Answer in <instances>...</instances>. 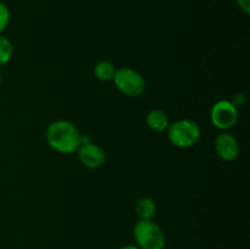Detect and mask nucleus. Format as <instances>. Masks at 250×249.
Returning <instances> with one entry per match:
<instances>
[{
	"mask_svg": "<svg viewBox=\"0 0 250 249\" xmlns=\"http://www.w3.org/2000/svg\"><path fill=\"white\" fill-rule=\"evenodd\" d=\"M46 142L49 146L61 154L77 151L81 144V133L77 127L66 120L51 122L46 128Z\"/></svg>",
	"mask_w": 250,
	"mask_h": 249,
	"instance_id": "1",
	"label": "nucleus"
},
{
	"mask_svg": "<svg viewBox=\"0 0 250 249\" xmlns=\"http://www.w3.org/2000/svg\"><path fill=\"white\" fill-rule=\"evenodd\" d=\"M133 236L139 249H164L165 234L151 220H139L133 227Z\"/></svg>",
	"mask_w": 250,
	"mask_h": 249,
	"instance_id": "2",
	"label": "nucleus"
},
{
	"mask_svg": "<svg viewBox=\"0 0 250 249\" xmlns=\"http://www.w3.org/2000/svg\"><path fill=\"white\" fill-rule=\"evenodd\" d=\"M167 137L171 144L177 148L187 149L198 143L200 139V128L192 120H178L168 126Z\"/></svg>",
	"mask_w": 250,
	"mask_h": 249,
	"instance_id": "3",
	"label": "nucleus"
},
{
	"mask_svg": "<svg viewBox=\"0 0 250 249\" xmlns=\"http://www.w3.org/2000/svg\"><path fill=\"white\" fill-rule=\"evenodd\" d=\"M112 81L117 89L126 97L138 98L146 90V81L143 76L131 67H121L116 70Z\"/></svg>",
	"mask_w": 250,
	"mask_h": 249,
	"instance_id": "4",
	"label": "nucleus"
},
{
	"mask_svg": "<svg viewBox=\"0 0 250 249\" xmlns=\"http://www.w3.org/2000/svg\"><path fill=\"white\" fill-rule=\"evenodd\" d=\"M210 119L216 128L226 132L238 121V109L232 104L231 100H219L212 105Z\"/></svg>",
	"mask_w": 250,
	"mask_h": 249,
	"instance_id": "5",
	"label": "nucleus"
},
{
	"mask_svg": "<svg viewBox=\"0 0 250 249\" xmlns=\"http://www.w3.org/2000/svg\"><path fill=\"white\" fill-rule=\"evenodd\" d=\"M77 153L81 163L88 168L102 167L106 160V154L104 149L93 142L81 144L77 149Z\"/></svg>",
	"mask_w": 250,
	"mask_h": 249,
	"instance_id": "6",
	"label": "nucleus"
},
{
	"mask_svg": "<svg viewBox=\"0 0 250 249\" xmlns=\"http://www.w3.org/2000/svg\"><path fill=\"white\" fill-rule=\"evenodd\" d=\"M215 150L224 161H233L239 155V144L236 137L229 132H222L215 139Z\"/></svg>",
	"mask_w": 250,
	"mask_h": 249,
	"instance_id": "7",
	"label": "nucleus"
},
{
	"mask_svg": "<svg viewBox=\"0 0 250 249\" xmlns=\"http://www.w3.org/2000/svg\"><path fill=\"white\" fill-rule=\"evenodd\" d=\"M146 124L153 131L164 132L167 131L168 126H170V121H168L167 115L163 110L153 109L146 115Z\"/></svg>",
	"mask_w": 250,
	"mask_h": 249,
	"instance_id": "8",
	"label": "nucleus"
},
{
	"mask_svg": "<svg viewBox=\"0 0 250 249\" xmlns=\"http://www.w3.org/2000/svg\"><path fill=\"white\" fill-rule=\"evenodd\" d=\"M134 210H136V214L139 217V220H151L156 211L155 202L148 197L141 198V199L137 200Z\"/></svg>",
	"mask_w": 250,
	"mask_h": 249,
	"instance_id": "9",
	"label": "nucleus"
},
{
	"mask_svg": "<svg viewBox=\"0 0 250 249\" xmlns=\"http://www.w3.org/2000/svg\"><path fill=\"white\" fill-rule=\"evenodd\" d=\"M115 72H116V68H115L114 63L110 61L102 60L94 66V76L102 82L112 81Z\"/></svg>",
	"mask_w": 250,
	"mask_h": 249,
	"instance_id": "10",
	"label": "nucleus"
},
{
	"mask_svg": "<svg viewBox=\"0 0 250 249\" xmlns=\"http://www.w3.org/2000/svg\"><path fill=\"white\" fill-rule=\"evenodd\" d=\"M14 54V46L12 43L6 38L0 34V66L5 65L9 62Z\"/></svg>",
	"mask_w": 250,
	"mask_h": 249,
	"instance_id": "11",
	"label": "nucleus"
},
{
	"mask_svg": "<svg viewBox=\"0 0 250 249\" xmlns=\"http://www.w3.org/2000/svg\"><path fill=\"white\" fill-rule=\"evenodd\" d=\"M10 23V10L4 2L0 1V34L7 28Z\"/></svg>",
	"mask_w": 250,
	"mask_h": 249,
	"instance_id": "12",
	"label": "nucleus"
},
{
	"mask_svg": "<svg viewBox=\"0 0 250 249\" xmlns=\"http://www.w3.org/2000/svg\"><path fill=\"white\" fill-rule=\"evenodd\" d=\"M231 102H232V104H233L234 106H236L237 109H238V107L243 106V105L247 103L246 94H244V93H237V94L234 95L233 99H232Z\"/></svg>",
	"mask_w": 250,
	"mask_h": 249,
	"instance_id": "13",
	"label": "nucleus"
},
{
	"mask_svg": "<svg viewBox=\"0 0 250 249\" xmlns=\"http://www.w3.org/2000/svg\"><path fill=\"white\" fill-rule=\"evenodd\" d=\"M237 5H238L239 9L244 12V14L248 15L250 12V0H236Z\"/></svg>",
	"mask_w": 250,
	"mask_h": 249,
	"instance_id": "14",
	"label": "nucleus"
},
{
	"mask_svg": "<svg viewBox=\"0 0 250 249\" xmlns=\"http://www.w3.org/2000/svg\"><path fill=\"white\" fill-rule=\"evenodd\" d=\"M120 249H139L137 246H133V244H127V246L121 247Z\"/></svg>",
	"mask_w": 250,
	"mask_h": 249,
	"instance_id": "15",
	"label": "nucleus"
},
{
	"mask_svg": "<svg viewBox=\"0 0 250 249\" xmlns=\"http://www.w3.org/2000/svg\"><path fill=\"white\" fill-rule=\"evenodd\" d=\"M1 81H2V76H1V71H0V84H1Z\"/></svg>",
	"mask_w": 250,
	"mask_h": 249,
	"instance_id": "16",
	"label": "nucleus"
}]
</instances>
